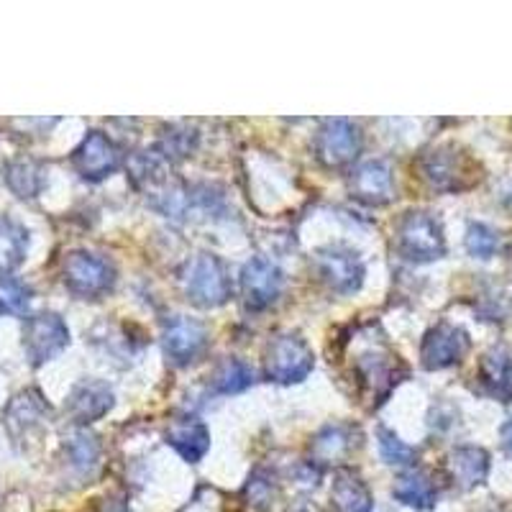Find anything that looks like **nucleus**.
Here are the masks:
<instances>
[{
  "label": "nucleus",
  "mask_w": 512,
  "mask_h": 512,
  "mask_svg": "<svg viewBox=\"0 0 512 512\" xmlns=\"http://www.w3.org/2000/svg\"><path fill=\"white\" fill-rule=\"evenodd\" d=\"M420 175L438 192H464L482 180V167L461 146L443 144L420 157Z\"/></svg>",
  "instance_id": "1"
},
{
  "label": "nucleus",
  "mask_w": 512,
  "mask_h": 512,
  "mask_svg": "<svg viewBox=\"0 0 512 512\" xmlns=\"http://www.w3.org/2000/svg\"><path fill=\"white\" fill-rule=\"evenodd\" d=\"M182 290L198 308H221L233 290L226 264L208 251L192 256L182 272Z\"/></svg>",
  "instance_id": "2"
},
{
  "label": "nucleus",
  "mask_w": 512,
  "mask_h": 512,
  "mask_svg": "<svg viewBox=\"0 0 512 512\" xmlns=\"http://www.w3.org/2000/svg\"><path fill=\"white\" fill-rule=\"evenodd\" d=\"M354 374L359 382V392L369 400V405H382L402 377L408 374L405 364L384 346H369L354 361Z\"/></svg>",
  "instance_id": "3"
},
{
  "label": "nucleus",
  "mask_w": 512,
  "mask_h": 512,
  "mask_svg": "<svg viewBox=\"0 0 512 512\" xmlns=\"http://www.w3.org/2000/svg\"><path fill=\"white\" fill-rule=\"evenodd\" d=\"M64 285L77 297H100L116 285V269L108 259L90 251H70L62 262Z\"/></svg>",
  "instance_id": "4"
},
{
  "label": "nucleus",
  "mask_w": 512,
  "mask_h": 512,
  "mask_svg": "<svg viewBox=\"0 0 512 512\" xmlns=\"http://www.w3.org/2000/svg\"><path fill=\"white\" fill-rule=\"evenodd\" d=\"M397 249L410 262H433L446 254V239L431 213H405L397 226Z\"/></svg>",
  "instance_id": "5"
},
{
  "label": "nucleus",
  "mask_w": 512,
  "mask_h": 512,
  "mask_svg": "<svg viewBox=\"0 0 512 512\" xmlns=\"http://www.w3.org/2000/svg\"><path fill=\"white\" fill-rule=\"evenodd\" d=\"M315 367L310 346L297 333H282L267 349V377L277 384H297Z\"/></svg>",
  "instance_id": "6"
},
{
  "label": "nucleus",
  "mask_w": 512,
  "mask_h": 512,
  "mask_svg": "<svg viewBox=\"0 0 512 512\" xmlns=\"http://www.w3.org/2000/svg\"><path fill=\"white\" fill-rule=\"evenodd\" d=\"M70 344V328L57 313H36L24 323V351L34 367L54 359Z\"/></svg>",
  "instance_id": "7"
},
{
  "label": "nucleus",
  "mask_w": 512,
  "mask_h": 512,
  "mask_svg": "<svg viewBox=\"0 0 512 512\" xmlns=\"http://www.w3.org/2000/svg\"><path fill=\"white\" fill-rule=\"evenodd\" d=\"M361 152L359 128L346 118H331L315 136V157L323 167L338 169L354 162Z\"/></svg>",
  "instance_id": "8"
},
{
  "label": "nucleus",
  "mask_w": 512,
  "mask_h": 512,
  "mask_svg": "<svg viewBox=\"0 0 512 512\" xmlns=\"http://www.w3.org/2000/svg\"><path fill=\"white\" fill-rule=\"evenodd\" d=\"M313 267L318 277L338 295H351L364 282V264L359 254L344 246H328L313 256Z\"/></svg>",
  "instance_id": "9"
},
{
  "label": "nucleus",
  "mask_w": 512,
  "mask_h": 512,
  "mask_svg": "<svg viewBox=\"0 0 512 512\" xmlns=\"http://www.w3.org/2000/svg\"><path fill=\"white\" fill-rule=\"evenodd\" d=\"M123 162V154L113 139L103 134V131H90L82 144L72 152V164L80 172L82 180L100 182L105 177H111Z\"/></svg>",
  "instance_id": "10"
},
{
  "label": "nucleus",
  "mask_w": 512,
  "mask_h": 512,
  "mask_svg": "<svg viewBox=\"0 0 512 512\" xmlns=\"http://www.w3.org/2000/svg\"><path fill=\"white\" fill-rule=\"evenodd\" d=\"M469 351V336L464 328L451 326V323H438L436 328L425 333L423 346H420V361L425 369L438 372L459 364Z\"/></svg>",
  "instance_id": "11"
},
{
  "label": "nucleus",
  "mask_w": 512,
  "mask_h": 512,
  "mask_svg": "<svg viewBox=\"0 0 512 512\" xmlns=\"http://www.w3.org/2000/svg\"><path fill=\"white\" fill-rule=\"evenodd\" d=\"M282 285H285L282 269L262 256H254L241 269V290H244V303L249 310L269 308L280 297Z\"/></svg>",
  "instance_id": "12"
},
{
  "label": "nucleus",
  "mask_w": 512,
  "mask_h": 512,
  "mask_svg": "<svg viewBox=\"0 0 512 512\" xmlns=\"http://www.w3.org/2000/svg\"><path fill=\"white\" fill-rule=\"evenodd\" d=\"M164 351L175 364H190L198 359L200 351L205 349L208 333L200 320L187 318V315H175L164 323Z\"/></svg>",
  "instance_id": "13"
},
{
  "label": "nucleus",
  "mask_w": 512,
  "mask_h": 512,
  "mask_svg": "<svg viewBox=\"0 0 512 512\" xmlns=\"http://www.w3.org/2000/svg\"><path fill=\"white\" fill-rule=\"evenodd\" d=\"M113 408V390L98 379H85L67 397V415L77 425H90Z\"/></svg>",
  "instance_id": "14"
},
{
  "label": "nucleus",
  "mask_w": 512,
  "mask_h": 512,
  "mask_svg": "<svg viewBox=\"0 0 512 512\" xmlns=\"http://www.w3.org/2000/svg\"><path fill=\"white\" fill-rule=\"evenodd\" d=\"M47 418L49 405L36 390H24L21 395L13 397L8 402L6 413H3V423H6V431L11 433L13 441H24Z\"/></svg>",
  "instance_id": "15"
},
{
  "label": "nucleus",
  "mask_w": 512,
  "mask_h": 512,
  "mask_svg": "<svg viewBox=\"0 0 512 512\" xmlns=\"http://www.w3.org/2000/svg\"><path fill=\"white\" fill-rule=\"evenodd\" d=\"M351 195L367 205H384L392 200V172L379 159L364 162L351 172Z\"/></svg>",
  "instance_id": "16"
},
{
  "label": "nucleus",
  "mask_w": 512,
  "mask_h": 512,
  "mask_svg": "<svg viewBox=\"0 0 512 512\" xmlns=\"http://www.w3.org/2000/svg\"><path fill=\"white\" fill-rule=\"evenodd\" d=\"M448 477L459 489H474L484 484L489 474V454L479 446H459L448 454Z\"/></svg>",
  "instance_id": "17"
},
{
  "label": "nucleus",
  "mask_w": 512,
  "mask_h": 512,
  "mask_svg": "<svg viewBox=\"0 0 512 512\" xmlns=\"http://www.w3.org/2000/svg\"><path fill=\"white\" fill-rule=\"evenodd\" d=\"M167 443L175 448L177 454L190 464H198L210 448L208 425L198 418H180L172 420L167 428Z\"/></svg>",
  "instance_id": "18"
},
{
  "label": "nucleus",
  "mask_w": 512,
  "mask_h": 512,
  "mask_svg": "<svg viewBox=\"0 0 512 512\" xmlns=\"http://www.w3.org/2000/svg\"><path fill=\"white\" fill-rule=\"evenodd\" d=\"M484 390L500 400H512V346L497 344L482 356L479 367Z\"/></svg>",
  "instance_id": "19"
},
{
  "label": "nucleus",
  "mask_w": 512,
  "mask_h": 512,
  "mask_svg": "<svg viewBox=\"0 0 512 512\" xmlns=\"http://www.w3.org/2000/svg\"><path fill=\"white\" fill-rule=\"evenodd\" d=\"M331 502L336 512H372L374 500L364 479L354 469H336L331 487Z\"/></svg>",
  "instance_id": "20"
},
{
  "label": "nucleus",
  "mask_w": 512,
  "mask_h": 512,
  "mask_svg": "<svg viewBox=\"0 0 512 512\" xmlns=\"http://www.w3.org/2000/svg\"><path fill=\"white\" fill-rule=\"evenodd\" d=\"M392 497L402 505L415 507V510H431L436 505L438 489L423 469H410V472L397 477L395 487H392Z\"/></svg>",
  "instance_id": "21"
},
{
  "label": "nucleus",
  "mask_w": 512,
  "mask_h": 512,
  "mask_svg": "<svg viewBox=\"0 0 512 512\" xmlns=\"http://www.w3.org/2000/svg\"><path fill=\"white\" fill-rule=\"evenodd\" d=\"M359 431L351 425H328L315 436L313 441V456L315 464H331V461H341L344 456L351 454V448L356 446Z\"/></svg>",
  "instance_id": "22"
},
{
  "label": "nucleus",
  "mask_w": 512,
  "mask_h": 512,
  "mask_svg": "<svg viewBox=\"0 0 512 512\" xmlns=\"http://www.w3.org/2000/svg\"><path fill=\"white\" fill-rule=\"evenodd\" d=\"M44 182H47V169L36 159H13L6 164V185L16 198H36L44 190Z\"/></svg>",
  "instance_id": "23"
},
{
  "label": "nucleus",
  "mask_w": 512,
  "mask_h": 512,
  "mask_svg": "<svg viewBox=\"0 0 512 512\" xmlns=\"http://www.w3.org/2000/svg\"><path fill=\"white\" fill-rule=\"evenodd\" d=\"M29 254V231L13 218H0V274H11Z\"/></svg>",
  "instance_id": "24"
},
{
  "label": "nucleus",
  "mask_w": 512,
  "mask_h": 512,
  "mask_svg": "<svg viewBox=\"0 0 512 512\" xmlns=\"http://www.w3.org/2000/svg\"><path fill=\"white\" fill-rule=\"evenodd\" d=\"M251 384H254V369L241 359L221 361V367L210 377V387L218 395H239V392L249 390Z\"/></svg>",
  "instance_id": "25"
},
{
  "label": "nucleus",
  "mask_w": 512,
  "mask_h": 512,
  "mask_svg": "<svg viewBox=\"0 0 512 512\" xmlns=\"http://www.w3.org/2000/svg\"><path fill=\"white\" fill-rule=\"evenodd\" d=\"M64 451H67V461L75 472L90 474L98 466L100 459V443L93 433L88 431H77L67 438L64 443Z\"/></svg>",
  "instance_id": "26"
},
{
  "label": "nucleus",
  "mask_w": 512,
  "mask_h": 512,
  "mask_svg": "<svg viewBox=\"0 0 512 512\" xmlns=\"http://www.w3.org/2000/svg\"><path fill=\"white\" fill-rule=\"evenodd\" d=\"M274 495H277V477H274L272 469H264L259 466L254 474L249 477L244 487V497L254 510L267 512L269 505H272Z\"/></svg>",
  "instance_id": "27"
},
{
  "label": "nucleus",
  "mask_w": 512,
  "mask_h": 512,
  "mask_svg": "<svg viewBox=\"0 0 512 512\" xmlns=\"http://www.w3.org/2000/svg\"><path fill=\"white\" fill-rule=\"evenodd\" d=\"M31 287L26 282L0 274V313L24 315L31 305Z\"/></svg>",
  "instance_id": "28"
},
{
  "label": "nucleus",
  "mask_w": 512,
  "mask_h": 512,
  "mask_svg": "<svg viewBox=\"0 0 512 512\" xmlns=\"http://www.w3.org/2000/svg\"><path fill=\"white\" fill-rule=\"evenodd\" d=\"M377 441H379V454H382L384 464L410 466L415 461V448L408 446L405 441H400V438H397L392 431H387V428H379Z\"/></svg>",
  "instance_id": "29"
},
{
  "label": "nucleus",
  "mask_w": 512,
  "mask_h": 512,
  "mask_svg": "<svg viewBox=\"0 0 512 512\" xmlns=\"http://www.w3.org/2000/svg\"><path fill=\"white\" fill-rule=\"evenodd\" d=\"M497 246H500L497 233L484 223H472L466 231V251L477 259H489L497 251Z\"/></svg>",
  "instance_id": "30"
},
{
  "label": "nucleus",
  "mask_w": 512,
  "mask_h": 512,
  "mask_svg": "<svg viewBox=\"0 0 512 512\" xmlns=\"http://www.w3.org/2000/svg\"><path fill=\"white\" fill-rule=\"evenodd\" d=\"M192 141H195V131H175L172 128L162 144L164 157H185V154H190Z\"/></svg>",
  "instance_id": "31"
},
{
  "label": "nucleus",
  "mask_w": 512,
  "mask_h": 512,
  "mask_svg": "<svg viewBox=\"0 0 512 512\" xmlns=\"http://www.w3.org/2000/svg\"><path fill=\"white\" fill-rule=\"evenodd\" d=\"M100 512H131V507L116 497V500H105L103 507H100Z\"/></svg>",
  "instance_id": "32"
},
{
  "label": "nucleus",
  "mask_w": 512,
  "mask_h": 512,
  "mask_svg": "<svg viewBox=\"0 0 512 512\" xmlns=\"http://www.w3.org/2000/svg\"><path fill=\"white\" fill-rule=\"evenodd\" d=\"M502 446L507 448V454H512V420L502 425Z\"/></svg>",
  "instance_id": "33"
},
{
  "label": "nucleus",
  "mask_w": 512,
  "mask_h": 512,
  "mask_svg": "<svg viewBox=\"0 0 512 512\" xmlns=\"http://www.w3.org/2000/svg\"><path fill=\"white\" fill-rule=\"evenodd\" d=\"M287 512H320V507L313 505V502H308V500H300L297 505H292Z\"/></svg>",
  "instance_id": "34"
},
{
  "label": "nucleus",
  "mask_w": 512,
  "mask_h": 512,
  "mask_svg": "<svg viewBox=\"0 0 512 512\" xmlns=\"http://www.w3.org/2000/svg\"><path fill=\"white\" fill-rule=\"evenodd\" d=\"M507 274H510V280H512V249L510 254H507Z\"/></svg>",
  "instance_id": "35"
}]
</instances>
